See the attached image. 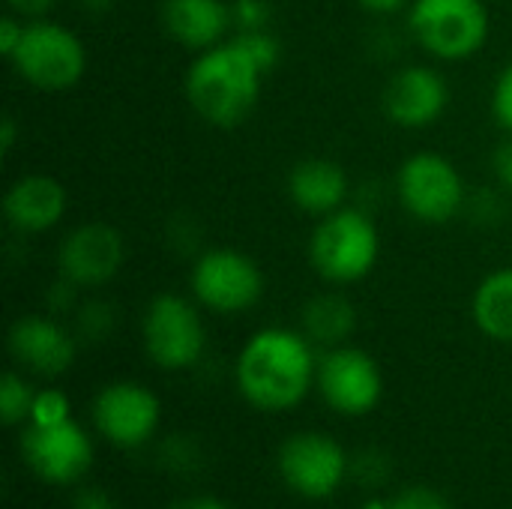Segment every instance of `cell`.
I'll use <instances>...</instances> for the list:
<instances>
[{"label": "cell", "instance_id": "4", "mask_svg": "<svg viewBox=\"0 0 512 509\" xmlns=\"http://www.w3.org/2000/svg\"><path fill=\"white\" fill-rule=\"evenodd\" d=\"M411 33L438 60H468L489 39V12L483 0H414Z\"/></svg>", "mask_w": 512, "mask_h": 509}, {"label": "cell", "instance_id": "12", "mask_svg": "<svg viewBox=\"0 0 512 509\" xmlns=\"http://www.w3.org/2000/svg\"><path fill=\"white\" fill-rule=\"evenodd\" d=\"M162 420V405L153 390L135 381H114L93 399V423L105 441L132 450L153 438Z\"/></svg>", "mask_w": 512, "mask_h": 509}, {"label": "cell", "instance_id": "19", "mask_svg": "<svg viewBox=\"0 0 512 509\" xmlns=\"http://www.w3.org/2000/svg\"><path fill=\"white\" fill-rule=\"evenodd\" d=\"M474 324L495 342H512V267L495 270L480 282L471 300Z\"/></svg>", "mask_w": 512, "mask_h": 509}, {"label": "cell", "instance_id": "26", "mask_svg": "<svg viewBox=\"0 0 512 509\" xmlns=\"http://www.w3.org/2000/svg\"><path fill=\"white\" fill-rule=\"evenodd\" d=\"M492 114L501 129L512 135V63L498 75L495 90H492Z\"/></svg>", "mask_w": 512, "mask_h": 509}, {"label": "cell", "instance_id": "23", "mask_svg": "<svg viewBox=\"0 0 512 509\" xmlns=\"http://www.w3.org/2000/svg\"><path fill=\"white\" fill-rule=\"evenodd\" d=\"M69 417L72 414H69L66 393H60V390H42L33 399V408H30V420L27 423H33V426H54V423L69 420Z\"/></svg>", "mask_w": 512, "mask_h": 509}, {"label": "cell", "instance_id": "31", "mask_svg": "<svg viewBox=\"0 0 512 509\" xmlns=\"http://www.w3.org/2000/svg\"><path fill=\"white\" fill-rule=\"evenodd\" d=\"M75 509H114V501L102 489H87L75 498Z\"/></svg>", "mask_w": 512, "mask_h": 509}, {"label": "cell", "instance_id": "34", "mask_svg": "<svg viewBox=\"0 0 512 509\" xmlns=\"http://www.w3.org/2000/svg\"><path fill=\"white\" fill-rule=\"evenodd\" d=\"M0 129H3V141H0V150H3V153H9V150H12V144H15V120H12V117H3Z\"/></svg>", "mask_w": 512, "mask_h": 509}, {"label": "cell", "instance_id": "5", "mask_svg": "<svg viewBox=\"0 0 512 509\" xmlns=\"http://www.w3.org/2000/svg\"><path fill=\"white\" fill-rule=\"evenodd\" d=\"M15 72L39 90H66L81 81L87 54L81 39L63 24L36 18L24 24V36L9 54Z\"/></svg>", "mask_w": 512, "mask_h": 509}, {"label": "cell", "instance_id": "14", "mask_svg": "<svg viewBox=\"0 0 512 509\" xmlns=\"http://www.w3.org/2000/svg\"><path fill=\"white\" fill-rule=\"evenodd\" d=\"M447 102H450L447 81L432 66H405L390 78L384 90L387 117L405 129L432 126L444 114Z\"/></svg>", "mask_w": 512, "mask_h": 509}, {"label": "cell", "instance_id": "20", "mask_svg": "<svg viewBox=\"0 0 512 509\" xmlns=\"http://www.w3.org/2000/svg\"><path fill=\"white\" fill-rule=\"evenodd\" d=\"M354 327H357V312L339 294H321L309 300L303 309V333L309 342L336 348L354 333Z\"/></svg>", "mask_w": 512, "mask_h": 509}, {"label": "cell", "instance_id": "1", "mask_svg": "<svg viewBox=\"0 0 512 509\" xmlns=\"http://www.w3.org/2000/svg\"><path fill=\"white\" fill-rule=\"evenodd\" d=\"M234 375L249 405L276 414L297 408L306 399L318 375V363L306 333L267 327L243 345Z\"/></svg>", "mask_w": 512, "mask_h": 509}, {"label": "cell", "instance_id": "25", "mask_svg": "<svg viewBox=\"0 0 512 509\" xmlns=\"http://www.w3.org/2000/svg\"><path fill=\"white\" fill-rule=\"evenodd\" d=\"M387 509H450L447 498L432 486H411L387 501Z\"/></svg>", "mask_w": 512, "mask_h": 509}, {"label": "cell", "instance_id": "7", "mask_svg": "<svg viewBox=\"0 0 512 509\" xmlns=\"http://www.w3.org/2000/svg\"><path fill=\"white\" fill-rule=\"evenodd\" d=\"M396 192L402 207L426 222L444 225L459 216L465 207V183L456 165L438 153H417L411 156L396 177Z\"/></svg>", "mask_w": 512, "mask_h": 509}, {"label": "cell", "instance_id": "10", "mask_svg": "<svg viewBox=\"0 0 512 509\" xmlns=\"http://www.w3.org/2000/svg\"><path fill=\"white\" fill-rule=\"evenodd\" d=\"M21 456L39 480L69 486L90 471L93 441L72 417L54 426L27 423L21 432Z\"/></svg>", "mask_w": 512, "mask_h": 509}, {"label": "cell", "instance_id": "29", "mask_svg": "<svg viewBox=\"0 0 512 509\" xmlns=\"http://www.w3.org/2000/svg\"><path fill=\"white\" fill-rule=\"evenodd\" d=\"M21 36H24V24L15 15H3L0 18V51L6 57L15 51V45L21 42Z\"/></svg>", "mask_w": 512, "mask_h": 509}, {"label": "cell", "instance_id": "3", "mask_svg": "<svg viewBox=\"0 0 512 509\" xmlns=\"http://www.w3.org/2000/svg\"><path fill=\"white\" fill-rule=\"evenodd\" d=\"M381 255V237L375 222L351 207H339L312 231L309 258L321 279L333 285H351L372 273Z\"/></svg>", "mask_w": 512, "mask_h": 509}, {"label": "cell", "instance_id": "6", "mask_svg": "<svg viewBox=\"0 0 512 509\" xmlns=\"http://www.w3.org/2000/svg\"><path fill=\"white\" fill-rule=\"evenodd\" d=\"M207 333L198 309L177 294H159L144 312V348L159 369L180 372L201 360Z\"/></svg>", "mask_w": 512, "mask_h": 509}, {"label": "cell", "instance_id": "28", "mask_svg": "<svg viewBox=\"0 0 512 509\" xmlns=\"http://www.w3.org/2000/svg\"><path fill=\"white\" fill-rule=\"evenodd\" d=\"M492 171H495L498 183L507 186L512 192V138L495 147V153H492Z\"/></svg>", "mask_w": 512, "mask_h": 509}, {"label": "cell", "instance_id": "32", "mask_svg": "<svg viewBox=\"0 0 512 509\" xmlns=\"http://www.w3.org/2000/svg\"><path fill=\"white\" fill-rule=\"evenodd\" d=\"M363 9H369V12H375V15H393V12H399V9H405L411 0H357Z\"/></svg>", "mask_w": 512, "mask_h": 509}, {"label": "cell", "instance_id": "9", "mask_svg": "<svg viewBox=\"0 0 512 509\" xmlns=\"http://www.w3.org/2000/svg\"><path fill=\"white\" fill-rule=\"evenodd\" d=\"M351 462L342 444L321 432H300L279 450V474L291 492L309 501H327L348 480Z\"/></svg>", "mask_w": 512, "mask_h": 509}, {"label": "cell", "instance_id": "21", "mask_svg": "<svg viewBox=\"0 0 512 509\" xmlns=\"http://www.w3.org/2000/svg\"><path fill=\"white\" fill-rule=\"evenodd\" d=\"M33 399H36V393L30 390V384L21 375H15V372L3 375V384H0V414H3L6 426L27 423Z\"/></svg>", "mask_w": 512, "mask_h": 509}, {"label": "cell", "instance_id": "22", "mask_svg": "<svg viewBox=\"0 0 512 509\" xmlns=\"http://www.w3.org/2000/svg\"><path fill=\"white\" fill-rule=\"evenodd\" d=\"M348 477H351L354 483H360L363 489H381V486L390 480V462H387L381 453L366 450V453H360V456L351 462Z\"/></svg>", "mask_w": 512, "mask_h": 509}, {"label": "cell", "instance_id": "17", "mask_svg": "<svg viewBox=\"0 0 512 509\" xmlns=\"http://www.w3.org/2000/svg\"><path fill=\"white\" fill-rule=\"evenodd\" d=\"M231 9L222 0H165L162 24L183 48L207 51L222 42L231 27Z\"/></svg>", "mask_w": 512, "mask_h": 509}, {"label": "cell", "instance_id": "15", "mask_svg": "<svg viewBox=\"0 0 512 509\" xmlns=\"http://www.w3.org/2000/svg\"><path fill=\"white\" fill-rule=\"evenodd\" d=\"M9 351L24 369L48 378L63 375L75 363V339L45 315L18 318L9 330Z\"/></svg>", "mask_w": 512, "mask_h": 509}, {"label": "cell", "instance_id": "35", "mask_svg": "<svg viewBox=\"0 0 512 509\" xmlns=\"http://www.w3.org/2000/svg\"><path fill=\"white\" fill-rule=\"evenodd\" d=\"M363 509H387V501H381V498H372V501H366Z\"/></svg>", "mask_w": 512, "mask_h": 509}, {"label": "cell", "instance_id": "11", "mask_svg": "<svg viewBox=\"0 0 512 509\" xmlns=\"http://www.w3.org/2000/svg\"><path fill=\"white\" fill-rule=\"evenodd\" d=\"M315 384L324 402L348 417L369 414L384 393V378L378 363L366 351L351 345H336L321 357Z\"/></svg>", "mask_w": 512, "mask_h": 509}, {"label": "cell", "instance_id": "2", "mask_svg": "<svg viewBox=\"0 0 512 509\" xmlns=\"http://www.w3.org/2000/svg\"><path fill=\"white\" fill-rule=\"evenodd\" d=\"M264 69L237 42H219L201 51L186 72V99L213 126H237L255 108Z\"/></svg>", "mask_w": 512, "mask_h": 509}, {"label": "cell", "instance_id": "24", "mask_svg": "<svg viewBox=\"0 0 512 509\" xmlns=\"http://www.w3.org/2000/svg\"><path fill=\"white\" fill-rule=\"evenodd\" d=\"M234 39L255 57V63L264 72H270L276 66V60H279V42L267 30H240Z\"/></svg>", "mask_w": 512, "mask_h": 509}, {"label": "cell", "instance_id": "27", "mask_svg": "<svg viewBox=\"0 0 512 509\" xmlns=\"http://www.w3.org/2000/svg\"><path fill=\"white\" fill-rule=\"evenodd\" d=\"M231 18L237 21L240 30H264L267 6L264 0H237V6L231 9Z\"/></svg>", "mask_w": 512, "mask_h": 509}, {"label": "cell", "instance_id": "13", "mask_svg": "<svg viewBox=\"0 0 512 509\" xmlns=\"http://www.w3.org/2000/svg\"><path fill=\"white\" fill-rule=\"evenodd\" d=\"M123 264V237L108 222H87L66 234L57 252V267L66 285L93 288L117 276Z\"/></svg>", "mask_w": 512, "mask_h": 509}, {"label": "cell", "instance_id": "30", "mask_svg": "<svg viewBox=\"0 0 512 509\" xmlns=\"http://www.w3.org/2000/svg\"><path fill=\"white\" fill-rule=\"evenodd\" d=\"M9 3V9H12V15H21V18H42L48 9H51V3L54 0H6Z\"/></svg>", "mask_w": 512, "mask_h": 509}, {"label": "cell", "instance_id": "16", "mask_svg": "<svg viewBox=\"0 0 512 509\" xmlns=\"http://www.w3.org/2000/svg\"><path fill=\"white\" fill-rule=\"evenodd\" d=\"M66 213V189L48 174H24L3 195V216L18 234H42Z\"/></svg>", "mask_w": 512, "mask_h": 509}, {"label": "cell", "instance_id": "18", "mask_svg": "<svg viewBox=\"0 0 512 509\" xmlns=\"http://www.w3.org/2000/svg\"><path fill=\"white\" fill-rule=\"evenodd\" d=\"M288 198L294 207L312 216L339 210L348 198V177L342 165L330 159H303L288 174Z\"/></svg>", "mask_w": 512, "mask_h": 509}, {"label": "cell", "instance_id": "8", "mask_svg": "<svg viewBox=\"0 0 512 509\" xmlns=\"http://www.w3.org/2000/svg\"><path fill=\"white\" fill-rule=\"evenodd\" d=\"M192 294L201 306L234 315L261 300L264 273L237 249H210L192 267Z\"/></svg>", "mask_w": 512, "mask_h": 509}, {"label": "cell", "instance_id": "33", "mask_svg": "<svg viewBox=\"0 0 512 509\" xmlns=\"http://www.w3.org/2000/svg\"><path fill=\"white\" fill-rule=\"evenodd\" d=\"M168 509H231L225 507L219 498H207V495H195V498H183L177 504H171Z\"/></svg>", "mask_w": 512, "mask_h": 509}]
</instances>
